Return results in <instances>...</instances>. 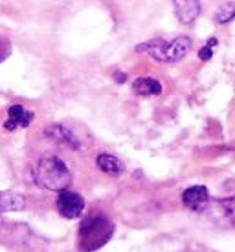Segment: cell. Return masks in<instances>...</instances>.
<instances>
[{"label": "cell", "instance_id": "10", "mask_svg": "<svg viewBox=\"0 0 235 252\" xmlns=\"http://www.w3.org/2000/svg\"><path fill=\"white\" fill-rule=\"evenodd\" d=\"M96 162H97V166H99V169H101L103 173H107V175H111V177L121 175V173L125 171L123 162L119 160L118 157L111 155V153H101V155H97Z\"/></svg>", "mask_w": 235, "mask_h": 252}, {"label": "cell", "instance_id": "13", "mask_svg": "<svg viewBox=\"0 0 235 252\" xmlns=\"http://www.w3.org/2000/svg\"><path fill=\"white\" fill-rule=\"evenodd\" d=\"M219 206H221V210H222V214H224V217H226L232 224H235V197L222 199L221 203H219Z\"/></svg>", "mask_w": 235, "mask_h": 252}, {"label": "cell", "instance_id": "15", "mask_svg": "<svg viewBox=\"0 0 235 252\" xmlns=\"http://www.w3.org/2000/svg\"><path fill=\"white\" fill-rule=\"evenodd\" d=\"M9 50H11V46H9V41H7V39H4V37H0V63H2V61L7 57Z\"/></svg>", "mask_w": 235, "mask_h": 252}, {"label": "cell", "instance_id": "2", "mask_svg": "<svg viewBox=\"0 0 235 252\" xmlns=\"http://www.w3.org/2000/svg\"><path fill=\"white\" fill-rule=\"evenodd\" d=\"M136 52H147L151 57L162 63H176L180 59L191 52V39L180 35L173 41H164V39H152L144 44L136 46Z\"/></svg>", "mask_w": 235, "mask_h": 252}, {"label": "cell", "instance_id": "6", "mask_svg": "<svg viewBox=\"0 0 235 252\" xmlns=\"http://www.w3.org/2000/svg\"><path fill=\"white\" fill-rule=\"evenodd\" d=\"M173 9L182 24H193L201 15V0H173Z\"/></svg>", "mask_w": 235, "mask_h": 252}, {"label": "cell", "instance_id": "3", "mask_svg": "<svg viewBox=\"0 0 235 252\" xmlns=\"http://www.w3.org/2000/svg\"><path fill=\"white\" fill-rule=\"evenodd\" d=\"M112 236V223L103 216H90L81 224L79 230V249L85 252L94 251L107 243Z\"/></svg>", "mask_w": 235, "mask_h": 252}, {"label": "cell", "instance_id": "1", "mask_svg": "<svg viewBox=\"0 0 235 252\" xmlns=\"http://www.w3.org/2000/svg\"><path fill=\"white\" fill-rule=\"evenodd\" d=\"M33 177L41 188L50 191H62L72 184V173L66 162H62L59 157H54V155H46L39 158Z\"/></svg>", "mask_w": 235, "mask_h": 252}, {"label": "cell", "instance_id": "12", "mask_svg": "<svg viewBox=\"0 0 235 252\" xmlns=\"http://www.w3.org/2000/svg\"><path fill=\"white\" fill-rule=\"evenodd\" d=\"M235 19V2H228L217 9L215 13V22L217 24H226V22L234 21Z\"/></svg>", "mask_w": 235, "mask_h": 252}, {"label": "cell", "instance_id": "4", "mask_svg": "<svg viewBox=\"0 0 235 252\" xmlns=\"http://www.w3.org/2000/svg\"><path fill=\"white\" fill-rule=\"evenodd\" d=\"M85 210V201L79 193L68 191V189H62L59 191L57 197V212L66 219H76L83 214Z\"/></svg>", "mask_w": 235, "mask_h": 252}, {"label": "cell", "instance_id": "5", "mask_svg": "<svg viewBox=\"0 0 235 252\" xmlns=\"http://www.w3.org/2000/svg\"><path fill=\"white\" fill-rule=\"evenodd\" d=\"M182 203L191 212H202L209 203V193L206 186H191L182 193Z\"/></svg>", "mask_w": 235, "mask_h": 252}, {"label": "cell", "instance_id": "14", "mask_svg": "<svg viewBox=\"0 0 235 252\" xmlns=\"http://www.w3.org/2000/svg\"><path fill=\"white\" fill-rule=\"evenodd\" d=\"M215 46H217V39H209L206 46H202L201 52H199V57H201L202 61H207V59H211Z\"/></svg>", "mask_w": 235, "mask_h": 252}, {"label": "cell", "instance_id": "11", "mask_svg": "<svg viewBox=\"0 0 235 252\" xmlns=\"http://www.w3.org/2000/svg\"><path fill=\"white\" fill-rule=\"evenodd\" d=\"M26 206V197L15 191H0V214L17 212Z\"/></svg>", "mask_w": 235, "mask_h": 252}, {"label": "cell", "instance_id": "8", "mask_svg": "<svg viewBox=\"0 0 235 252\" xmlns=\"http://www.w3.org/2000/svg\"><path fill=\"white\" fill-rule=\"evenodd\" d=\"M44 134L56 142H61L64 146H70L72 149H81V142L77 140V136L72 133V129H68L66 126H61V124H54V126H48Z\"/></svg>", "mask_w": 235, "mask_h": 252}, {"label": "cell", "instance_id": "9", "mask_svg": "<svg viewBox=\"0 0 235 252\" xmlns=\"http://www.w3.org/2000/svg\"><path fill=\"white\" fill-rule=\"evenodd\" d=\"M132 91L136 96H144V98L158 96V94H162V83L154 77H138L132 83Z\"/></svg>", "mask_w": 235, "mask_h": 252}, {"label": "cell", "instance_id": "16", "mask_svg": "<svg viewBox=\"0 0 235 252\" xmlns=\"http://www.w3.org/2000/svg\"><path fill=\"white\" fill-rule=\"evenodd\" d=\"M116 79H118V81H123L125 76H123V74H116Z\"/></svg>", "mask_w": 235, "mask_h": 252}, {"label": "cell", "instance_id": "7", "mask_svg": "<svg viewBox=\"0 0 235 252\" xmlns=\"http://www.w3.org/2000/svg\"><path fill=\"white\" fill-rule=\"evenodd\" d=\"M35 118V112L26 111L22 105H11L7 111V120L4 122L6 131H15L17 127H28Z\"/></svg>", "mask_w": 235, "mask_h": 252}]
</instances>
